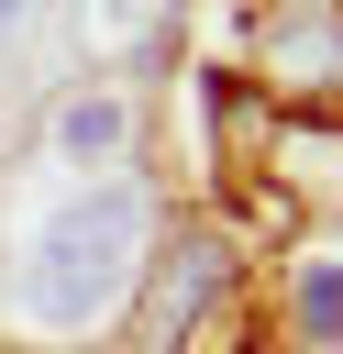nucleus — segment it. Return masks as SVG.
<instances>
[{
    "mask_svg": "<svg viewBox=\"0 0 343 354\" xmlns=\"http://www.w3.org/2000/svg\"><path fill=\"white\" fill-rule=\"evenodd\" d=\"M55 144H66V155H111V144H122V100H66Z\"/></svg>",
    "mask_w": 343,
    "mask_h": 354,
    "instance_id": "nucleus-4",
    "label": "nucleus"
},
{
    "mask_svg": "<svg viewBox=\"0 0 343 354\" xmlns=\"http://www.w3.org/2000/svg\"><path fill=\"white\" fill-rule=\"evenodd\" d=\"M133 254H144V199H133V188H100V199L55 210L44 243H33V310H44V321L111 310L122 277H133Z\"/></svg>",
    "mask_w": 343,
    "mask_h": 354,
    "instance_id": "nucleus-1",
    "label": "nucleus"
},
{
    "mask_svg": "<svg viewBox=\"0 0 343 354\" xmlns=\"http://www.w3.org/2000/svg\"><path fill=\"white\" fill-rule=\"evenodd\" d=\"M266 77L299 100H343V0H277L266 11Z\"/></svg>",
    "mask_w": 343,
    "mask_h": 354,
    "instance_id": "nucleus-2",
    "label": "nucleus"
},
{
    "mask_svg": "<svg viewBox=\"0 0 343 354\" xmlns=\"http://www.w3.org/2000/svg\"><path fill=\"white\" fill-rule=\"evenodd\" d=\"M11 11H22V0H0V22H11Z\"/></svg>",
    "mask_w": 343,
    "mask_h": 354,
    "instance_id": "nucleus-6",
    "label": "nucleus"
},
{
    "mask_svg": "<svg viewBox=\"0 0 343 354\" xmlns=\"http://www.w3.org/2000/svg\"><path fill=\"white\" fill-rule=\"evenodd\" d=\"M221 277H232V254L210 243V232H188V243H166V266H155V288H144V343L155 354H177L199 321H210V299H221Z\"/></svg>",
    "mask_w": 343,
    "mask_h": 354,
    "instance_id": "nucleus-3",
    "label": "nucleus"
},
{
    "mask_svg": "<svg viewBox=\"0 0 343 354\" xmlns=\"http://www.w3.org/2000/svg\"><path fill=\"white\" fill-rule=\"evenodd\" d=\"M299 321L332 332V321H343V277H310V288H299Z\"/></svg>",
    "mask_w": 343,
    "mask_h": 354,
    "instance_id": "nucleus-5",
    "label": "nucleus"
}]
</instances>
